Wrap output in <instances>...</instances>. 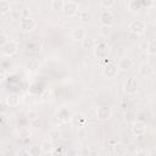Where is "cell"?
<instances>
[{"mask_svg":"<svg viewBox=\"0 0 156 156\" xmlns=\"http://www.w3.org/2000/svg\"><path fill=\"white\" fill-rule=\"evenodd\" d=\"M110 54V46L105 41H100L98 44H95L94 46V56L98 60H102V58H107Z\"/></svg>","mask_w":156,"mask_h":156,"instance_id":"1","label":"cell"},{"mask_svg":"<svg viewBox=\"0 0 156 156\" xmlns=\"http://www.w3.org/2000/svg\"><path fill=\"white\" fill-rule=\"evenodd\" d=\"M78 10H79L78 2H76V1H68V2H65L63 9H62V13H63L65 17L72 18V17H74L78 13Z\"/></svg>","mask_w":156,"mask_h":156,"instance_id":"2","label":"cell"},{"mask_svg":"<svg viewBox=\"0 0 156 156\" xmlns=\"http://www.w3.org/2000/svg\"><path fill=\"white\" fill-rule=\"evenodd\" d=\"M128 29H129L130 33L136 34V35H140V34H143V33L145 32L146 24H145V22L141 21V20H133V21L128 24Z\"/></svg>","mask_w":156,"mask_h":156,"instance_id":"3","label":"cell"},{"mask_svg":"<svg viewBox=\"0 0 156 156\" xmlns=\"http://www.w3.org/2000/svg\"><path fill=\"white\" fill-rule=\"evenodd\" d=\"M123 89L124 91L128 94V95H135L138 93V89H139V84L136 82V79L134 77H129L124 80V84H123Z\"/></svg>","mask_w":156,"mask_h":156,"instance_id":"4","label":"cell"},{"mask_svg":"<svg viewBox=\"0 0 156 156\" xmlns=\"http://www.w3.org/2000/svg\"><path fill=\"white\" fill-rule=\"evenodd\" d=\"M112 117V107L108 105H102L96 108V118L99 121H108Z\"/></svg>","mask_w":156,"mask_h":156,"instance_id":"5","label":"cell"},{"mask_svg":"<svg viewBox=\"0 0 156 156\" xmlns=\"http://www.w3.org/2000/svg\"><path fill=\"white\" fill-rule=\"evenodd\" d=\"M118 69H119V68H118V65L115 63V62H112V61H110L108 63H106V65L104 66L102 74H104V77H106L107 79H112V78H115V77L117 76Z\"/></svg>","mask_w":156,"mask_h":156,"instance_id":"6","label":"cell"},{"mask_svg":"<svg viewBox=\"0 0 156 156\" xmlns=\"http://www.w3.org/2000/svg\"><path fill=\"white\" fill-rule=\"evenodd\" d=\"M17 51H18V45H17V43L13 41V40H9L6 44H4V45L1 46V52H2L5 56H9V57L16 55Z\"/></svg>","mask_w":156,"mask_h":156,"instance_id":"7","label":"cell"},{"mask_svg":"<svg viewBox=\"0 0 156 156\" xmlns=\"http://www.w3.org/2000/svg\"><path fill=\"white\" fill-rule=\"evenodd\" d=\"M37 27V22L32 18V17H22L21 21H20V28L23 30V32H32Z\"/></svg>","mask_w":156,"mask_h":156,"instance_id":"8","label":"cell"},{"mask_svg":"<svg viewBox=\"0 0 156 156\" xmlns=\"http://www.w3.org/2000/svg\"><path fill=\"white\" fill-rule=\"evenodd\" d=\"M87 29L85 27H82V26H78V27H74L71 32V38L74 40V41H82L85 37H87Z\"/></svg>","mask_w":156,"mask_h":156,"instance_id":"9","label":"cell"},{"mask_svg":"<svg viewBox=\"0 0 156 156\" xmlns=\"http://www.w3.org/2000/svg\"><path fill=\"white\" fill-rule=\"evenodd\" d=\"M138 72H139V76L140 77H143V78H150L154 74V67H152V65H150L147 62H144V63H141L139 66Z\"/></svg>","mask_w":156,"mask_h":156,"instance_id":"10","label":"cell"},{"mask_svg":"<svg viewBox=\"0 0 156 156\" xmlns=\"http://www.w3.org/2000/svg\"><path fill=\"white\" fill-rule=\"evenodd\" d=\"M71 124L73 127H77V128L85 127V124H87V117L83 113H74L71 117Z\"/></svg>","mask_w":156,"mask_h":156,"instance_id":"11","label":"cell"},{"mask_svg":"<svg viewBox=\"0 0 156 156\" xmlns=\"http://www.w3.org/2000/svg\"><path fill=\"white\" fill-rule=\"evenodd\" d=\"M5 102L9 107H17L21 104V96L18 94H9L5 99Z\"/></svg>","mask_w":156,"mask_h":156,"instance_id":"12","label":"cell"},{"mask_svg":"<svg viewBox=\"0 0 156 156\" xmlns=\"http://www.w3.org/2000/svg\"><path fill=\"white\" fill-rule=\"evenodd\" d=\"M145 130H146V126H145V123H143V122H140V121H135V122H133L132 132H133L134 135L140 136V135H143V134L145 133Z\"/></svg>","mask_w":156,"mask_h":156,"instance_id":"13","label":"cell"},{"mask_svg":"<svg viewBox=\"0 0 156 156\" xmlns=\"http://www.w3.org/2000/svg\"><path fill=\"white\" fill-rule=\"evenodd\" d=\"M99 21H100L101 24L111 26L113 23V15L110 11H102L99 16Z\"/></svg>","mask_w":156,"mask_h":156,"instance_id":"14","label":"cell"},{"mask_svg":"<svg viewBox=\"0 0 156 156\" xmlns=\"http://www.w3.org/2000/svg\"><path fill=\"white\" fill-rule=\"evenodd\" d=\"M133 65H134L133 60H132L129 56H124V57H122V58L119 60V62H118V68H119V69H123V71H128V69H130V68L133 67Z\"/></svg>","mask_w":156,"mask_h":156,"instance_id":"15","label":"cell"},{"mask_svg":"<svg viewBox=\"0 0 156 156\" xmlns=\"http://www.w3.org/2000/svg\"><path fill=\"white\" fill-rule=\"evenodd\" d=\"M26 68H27L28 72L34 73L40 68V61L38 58H29L26 63Z\"/></svg>","mask_w":156,"mask_h":156,"instance_id":"16","label":"cell"},{"mask_svg":"<svg viewBox=\"0 0 156 156\" xmlns=\"http://www.w3.org/2000/svg\"><path fill=\"white\" fill-rule=\"evenodd\" d=\"M82 45H83V49H85V50H91V49H94V46H95V40H94V38H91V37H89V35L87 34V37L82 40Z\"/></svg>","mask_w":156,"mask_h":156,"instance_id":"17","label":"cell"},{"mask_svg":"<svg viewBox=\"0 0 156 156\" xmlns=\"http://www.w3.org/2000/svg\"><path fill=\"white\" fill-rule=\"evenodd\" d=\"M52 149H54L52 141L49 140V139H48V140H44V141L40 144V150H41L43 154H51Z\"/></svg>","mask_w":156,"mask_h":156,"instance_id":"18","label":"cell"},{"mask_svg":"<svg viewBox=\"0 0 156 156\" xmlns=\"http://www.w3.org/2000/svg\"><path fill=\"white\" fill-rule=\"evenodd\" d=\"M17 135H18V138H21V139H28V138H30L32 132L29 130L28 127H20V128L17 129Z\"/></svg>","mask_w":156,"mask_h":156,"instance_id":"19","label":"cell"},{"mask_svg":"<svg viewBox=\"0 0 156 156\" xmlns=\"http://www.w3.org/2000/svg\"><path fill=\"white\" fill-rule=\"evenodd\" d=\"M11 11V4L9 0H0V15H7Z\"/></svg>","mask_w":156,"mask_h":156,"instance_id":"20","label":"cell"},{"mask_svg":"<svg viewBox=\"0 0 156 156\" xmlns=\"http://www.w3.org/2000/svg\"><path fill=\"white\" fill-rule=\"evenodd\" d=\"M63 5H65V1L63 0H52L51 4H50V7L52 11H62L63 9Z\"/></svg>","mask_w":156,"mask_h":156,"instance_id":"21","label":"cell"},{"mask_svg":"<svg viewBox=\"0 0 156 156\" xmlns=\"http://www.w3.org/2000/svg\"><path fill=\"white\" fill-rule=\"evenodd\" d=\"M99 34L101 37H108L111 34V26H105V24H100L99 27Z\"/></svg>","mask_w":156,"mask_h":156,"instance_id":"22","label":"cell"},{"mask_svg":"<svg viewBox=\"0 0 156 156\" xmlns=\"http://www.w3.org/2000/svg\"><path fill=\"white\" fill-rule=\"evenodd\" d=\"M113 152L117 154V155H124V154H127V147L124 145H122V144L116 143L113 145Z\"/></svg>","mask_w":156,"mask_h":156,"instance_id":"23","label":"cell"},{"mask_svg":"<svg viewBox=\"0 0 156 156\" xmlns=\"http://www.w3.org/2000/svg\"><path fill=\"white\" fill-rule=\"evenodd\" d=\"M48 136H49V140H51V141H56V140H58V139L61 138V132L57 130V129H51V130L49 132Z\"/></svg>","mask_w":156,"mask_h":156,"instance_id":"24","label":"cell"},{"mask_svg":"<svg viewBox=\"0 0 156 156\" xmlns=\"http://www.w3.org/2000/svg\"><path fill=\"white\" fill-rule=\"evenodd\" d=\"M40 154H41V150H40L39 145H32L28 149V155H30V156H38Z\"/></svg>","mask_w":156,"mask_h":156,"instance_id":"25","label":"cell"},{"mask_svg":"<svg viewBox=\"0 0 156 156\" xmlns=\"http://www.w3.org/2000/svg\"><path fill=\"white\" fill-rule=\"evenodd\" d=\"M146 54L147 55H151V56H154L156 54V44H155V40L149 41V45H147V49H146Z\"/></svg>","mask_w":156,"mask_h":156,"instance_id":"26","label":"cell"},{"mask_svg":"<svg viewBox=\"0 0 156 156\" xmlns=\"http://www.w3.org/2000/svg\"><path fill=\"white\" fill-rule=\"evenodd\" d=\"M128 7H129L130 11H138V10L141 7V5H140V2L136 1V0H130L129 4H128Z\"/></svg>","mask_w":156,"mask_h":156,"instance_id":"27","label":"cell"},{"mask_svg":"<svg viewBox=\"0 0 156 156\" xmlns=\"http://www.w3.org/2000/svg\"><path fill=\"white\" fill-rule=\"evenodd\" d=\"M29 124H30V127H33V128H39V127H41V119H40L39 117H33V118L29 121Z\"/></svg>","mask_w":156,"mask_h":156,"instance_id":"28","label":"cell"},{"mask_svg":"<svg viewBox=\"0 0 156 156\" xmlns=\"http://www.w3.org/2000/svg\"><path fill=\"white\" fill-rule=\"evenodd\" d=\"M87 129H85V127H80V128H78V132H77V136H78V139L79 140H84L85 139V136H87Z\"/></svg>","mask_w":156,"mask_h":156,"instance_id":"29","label":"cell"},{"mask_svg":"<svg viewBox=\"0 0 156 156\" xmlns=\"http://www.w3.org/2000/svg\"><path fill=\"white\" fill-rule=\"evenodd\" d=\"M116 0H100V5L105 9H111L115 5Z\"/></svg>","mask_w":156,"mask_h":156,"instance_id":"30","label":"cell"},{"mask_svg":"<svg viewBox=\"0 0 156 156\" xmlns=\"http://www.w3.org/2000/svg\"><path fill=\"white\" fill-rule=\"evenodd\" d=\"M79 20H80L82 22H88V21L90 20V13L87 12V11H82L80 15H79Z\"/></svg>","mask_w":156,"mask_h":156,"instance_id":"31","label":"cell"},{"mask_svg":"<svg viewBox=\"0 0 156 156\" xmlns=\"http://www.w3.org/2000/svg\"><path fill=\"white\" fill-rule=\"evenodd\" d=\"M147 45H149V40H143V41L139 43V49H140L141 51H145V52H146Z\"/></svg>","mask_w":156,"mask_h":156,"instance_id":"32","label":"cell"},{"mask_svg":"<svg viewBox=\"0 0 156 156\" xmlns=\"http://www.w3.org/2000/svg\"><path fill=\"white\" fill-rule=\"evenodd\" d=\"M7 41H9L7 35H6V34H4V33H0V46H2L4 44H6Z\"/></svg>","mask_w":156,"mask_h":156,"instance_id":"33","label":"cell"},{"mask_svg":"<svg viewBox=\"0 0 156 156\" xmlns=\"http://www.w3.org/2000/svg\"><path fill=\"white\" fill-rule=\"evenodd\" d=\"M5 78H6V71H5L2 67H0V83L4 82Z\"/></svg>","mask_w":156,"mask_h":156,"instance_id":"34","label":"cell"},{"mask_svg":"<svg viewBox=\"0 0 156 156\" xmlns=\"http://www.w3.org/2000/svg\"><path fill=\"white\" fill-rule=\"evenodd\" d=\"M51 154H63V149H62V147H55V146H54Z\"/></svg>","mask_w":156,"mask_h":156,"instance_id":"35","label":"cell"},{"mask_svg":"<svg viewBox=\"0 0 156 156\" xmlns=\"http://www.w3.org/2000/svg\"><path fill=\"white\" fill-rule=\"evenodd\" d=\"M145 2H146V6H151L154 1L152 0H145Z\"/></svg>","mask_w":156,"mask_h":156,"instance_id":"36","label":"cell"},{"mask_svg":"<svg viewBox=\"0 0 156 156\" xmlns=\"http://www.w3.org/2000/svg\"><path fill=\"white\" fill-rule=\"evenodd\" d=\"M4 121H5L4 116H0V123H4Z\"/></svg>","mask_w":156,"mask_h":156,"instance_id":"37","label":"cell"}]
</instances>
